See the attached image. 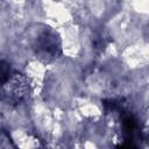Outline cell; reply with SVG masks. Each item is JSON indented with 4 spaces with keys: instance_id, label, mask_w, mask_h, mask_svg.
<instances>
[{
    "instance_id": "obj_1",
    "label": "cell",
    "mask_w": 149,
    "mask_h": 149,
    "mask_svg": "<svg viewBox=\"0 0 149 149\" xmlns=\"http://www.w3.org/2000/svg\"><path fill=\"white\" fill-rule=\"evenodd\" d=\"M37 52L44 59H51L59 54V44L56 36L51 33H44L37 42Z\"/></svg>"
},
{
    "instance_id": "obj_2",
    "label": "cell",
    "mask_w": 149,
    "mask_h": 149,
    "mask_svg": "<svg viewBox=\"0 0 149 149\" xmlns=\"http://www.w3.org/2000/svg\"><path fill=\"white\" fill-rule=\"evenodd\" d=\"M9 65L5 62H0V85H3L9 79Z\"/></svg>"
},
{
    "instance_id": "obj_3",
    "label": "cell",
    "mask_w": 149,
    "mask_h": 149,
    "mask_svg": "<svg viewBox=\"0 0 149 149\" xmlns=\"http://www.w3.org/2000/svg\"><path fill=\"white\" fill-rule=\"evenodd\" d=\"M119 149H137V148L134 146V143H132V142H126V143H123L122 146H120Z\"/></svg>"
}]
</instances>
